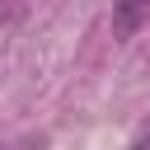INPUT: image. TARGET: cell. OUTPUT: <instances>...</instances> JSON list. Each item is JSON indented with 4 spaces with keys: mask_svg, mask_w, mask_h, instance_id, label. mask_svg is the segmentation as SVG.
<instances>
[{
    "mask_svg": "<svg viewBox=\"0 0 150 150\" xmlns=\"http://www.w3.org/2000/svg\"><path fill=\"white\" fill-rule=\"evenodd\" d=\"M5 150H42V141H33V136H28V141H19V145H5Z\"/></svg>",
    "mask_w": 150,
    "mask_h": 150,
    "instance_id": "7a4b0ae2",
    "label": "cell"
},
{
    "mask_svg": "<svg viewBox=\"0 0 150 150\" xmlns=\"http://www.w3.org/2000/svg\"><path fill=\"white\" fill-rule=\"evenodd\" d=\"M131 150H150V131H141V136H136V145H131Z\"/></svg>",
    "mask_w": 150,
    "mask_h": 150,
    "instance_id": "3957f363",
    "label": "cell"
},
{
    "mask_svg": "<svg viewBox=\"0 0 150 150\" xmlns=\"http://www.w3.org/2000/svg\"><path fill=\"white\" fill-rule=\"evenodd\" d=\"M150 19V0H112V23L117 33H136Z\"/></svg>",
    "mask_w": 150,
    "mask_h": 150,
    "instance_id": "6da1fadb",
    "label": "cell"
}]
</instances>
